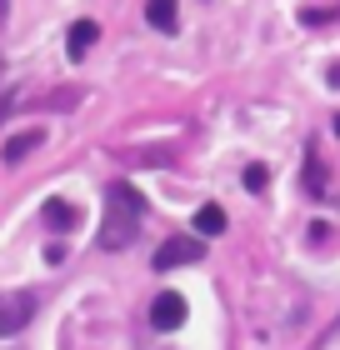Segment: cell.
Segmentation results:
<instances>
[{
  "label": "cell",
  "mask_w": 340,
  "mask_h": 350,
  "mask_svg": "<svg viewBox=\"0 0 340 350\" xmlns=\"http://www.w3.org/2000/svg\"><path fill=\"white\" fill-rule=\"evenodd\" d=\"M140 215H145V196L131 180H116L110 185V211H105V226H101V250H125L140 230Z\"/></svg>",
  "instance_id": "1"
},
{
  "label": "cell",
  "mask_w": 340,
  "mask_h": 350,
  "mask_svg": "<svg viewBox=\"0 0 340 350\" xmlns=\"http://www.w3.org/2000/svg\"><path fill=\"white\" fill-rule=\"evenodd\" d=\"M36 315V295L30 291H0V336H21Z\"/></svg>",
  "instance_id": "2"
},
{
  "label": "cell",
  "mask_w": 340,
  "mask_h": 350,
  "mask_svg": "<svg viewBox=\"0 0 340 350\" xmlns=\"http://www.w3.org/2000/svg\"><path fill=\"white\" fill-rule=\"evenodd\" d=\"M205 256V245L196 241V235H170L166 245L155 250V270H175V265H196Z\"/></svg>",
  "instance_id": "3"
},
{
  "label": "cell",
  "mask_w": 340,
  "mask_h": 350,
  "mask_svg": "<svg viewBox=\"0 0 340 350\" xmlns=\"http://www.w3.org/2000/svg\"><path fill=\"white\" fill-rule=\"evenodd\" d=\"M185 325V295L181 291H160L151 300V330H181Z\"/></svg>",
  "instance_id": "4"
},
{
  "label": "cell",
  "mask_w": 340,
  "mask_h": 350,
  "mask_svg": "<svg viewBox=\"0 0 340 350\" xmlns=\"http://www.w3.org/2000/svg\"><path fill=\"white\" fill-rule=\"evenodd\" d=\"M40 220H45L51 230H75V226H80V211H75L70 200H60V196H55V200H45V205H40Z\"/></svg>",
  "instance_id": "5"
},
{
  "label": "cell",
  "mask_w": 340,
  "mask_h": 350,
  "mask_svg": "<svg viewBox=\"0 0 340 350\" xmlns=\"http://www.w3.org/2000/svg\"><path fill=\"white\" fill-rule=\"evenodd\" d=\"M40 140H45V131H21V135H10V140H5V150H0V161H5V165H21L25 155L40 146Z\"/></svg>",
  "instance_id": "6"
},
{
  "label": "cell",
  "mask_w": 340,
  "mask_h": 350,
  "mask_svg": "<svg viewBox=\"0 0 340 350\" xmlns=\"http://www.w3.org/2000/svg\"><path fill=\"white\" fill-rule=\"evenodd\" d=\"M225 226L231 220H225L220 205H200L196 211V241H215V235H225Z\"/></svg>",
  "instance_id": "7"
},
{
  "label": "cell",
  "mask_w": 340,
  "mask_h": 350,
  "mask_svg": "<svg viewBox=\"0 0 340 350\" xmlns=\"http://www.w3.org/2000/svg\"><path fill=\"white\" fill-rule=\"evenodd\" d=\"M95 40H101V25H95V21H75V25H70V36H66V51H70V60H80V55H86Z\"/></svg>",
  "instance_id": "8"
},
{
  "label": "cell",
  "mask_w": 340,
  "mask_h": 350,
  "mask_svg": "<svg viewBox=\"0 0 340 350\" xmlns=\"http://www.w3.org/2000/svg\"><path fill=\"white\" fill-rule=\"evenodd\" d=\"M145 21H151L155 30H166V36H170V30L181 25V21H175V0H145Z\"/></svg>",
  "instance_id": "9"
},
{
  "label": "cell",
  "mask_w": 340,
  "mask_h": 350,
  "mask_svg": "<svg viewBox=\"0 0 340 350\" xmlns=\"http://www.w3.org/2000/svg\"><path fill=\"white\" fill-rule=\"evenodd\" d=\"M305 190H311L315 200H330V185H326V175H320V161H315V155H305Z\"/></svg>",
  "instance_id": "10"
},
{
  "label": "cell",
  "mask_w": 340,
  "mask_h": 350,
  "mask_svg": "<svg viewBox=\"0 0 340 350\" xmlns=\"http://www.w3.org/2000/svg\"><path fill=\"white\" fill-rule=\"evenodd\" d=\"M246 190H255V196L265 190V165H246Z\"/></svg>",
  "instance_id": "11"
},
{
  "label": "cell",
  "mask_w": 340,
  "mask_h": 350,
  "mask_svg": "<svg viewBox=\"0 0 340 350\" xmlns=\"http://www.w3.org/2000/svg\"><path fill=\"white\" fill-rule=\"evenodd\" d=\"M300 21H305V25H326V21H330V10H305Z\"/></svg>",
  "instance_id": "12"
},
{
  "label": "cell",
  "mask_w": 340,
  "mask_h": 350,
  "mask_svg": "<svg viewBox=\"0 0 340 350\" xmlns=\"http://www.w3.org/2000/svg\"><path fill=\"white\" fill-rule=\"evenodd\" d=\"M335 135H340V116H335Z\"/></svg>",
  "instance_id": "13"
}]
</instances>
